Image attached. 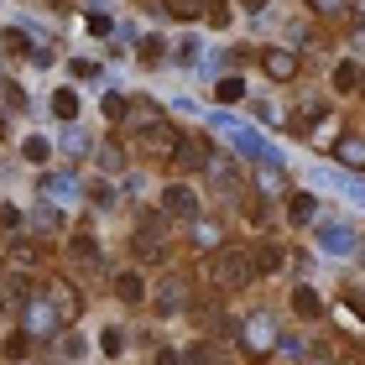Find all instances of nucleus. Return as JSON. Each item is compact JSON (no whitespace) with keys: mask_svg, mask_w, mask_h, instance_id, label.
I'll return each mask as SVG.
<instances>
[{"mask_svg":"<svg viewBox=\"0 0 365 365\" xmlns=\"http://www.w3.org/2000/svg\"><path fill=\"white\" fill-rule=\"evenodd\" d=\"M125 120L136 125V130H141V125H152V120H157V105H152V99H136V105H130V115H125Z\"/></svg>","mask_w":365,"mask_h":365,"instance_id":"24","label":"nucleus"},{"mask_svg":"<svg viewBox=\"0 0 365 365\" xmlns=\"http://www.w3.org/2000/svg\"><path fill=\"white\" fill-rule=\"evenodd\" d=\"M157 365H182V360H178L173 350H162V355H157Z\"/></svg>","mask_w":365,"mask_h":365,"instance_id":"43","label":"nucleus"},{"mask_svg":"<svg viewBox=\"0 0 365 365\" xmlns=\"http://www.w3.org/2000/svg\"><path fill=\"white\" fill-rule=\"evenodd\" d=\"M188 360H193V365H214V360H209V344H198V350H193Z\"/></svg>","mask_w":365,"mask_h":365,"instance_id":"42","label":"nucleus"},{"mask_svg":"<svg viewBox=\"0 0 365 365\" xmlns=\"http://www.w3.org/2000/svg\"><path fill=\"white\" fill-rule=\"evenodd\" d=\"M168 230H162L157 220H141V230L130 235V251H136V261H146V267H157V261H168Z\"/></svg>","mask_w":365,"mask_h":365,"instance_id":"3","label":"nucleus"},{"mask_svg":"<svg viewBox=\"0 0 365 365\" xmlns=\"http://www.w3.org/2000/svg\"><path fill=\"white\" fill-rule=\"evenodd\" d=\"M292 313H297V319H319V313H324V297L313 292V287H292Z\"/></svg>","mask_w":365,"mask_h":365,"instance_id":"13","label":"nucleus"},{"mask_svg":"<svg viewBox=\"0 0 365 365\" xmlns=\"http://www.w3.org/2000/svg\"><path fill=\"white\" fill-rule=\"evenodd\" d=\"M99 350L105 355H125V329H105V334H99Z\"/></svg>","mask_w":365,"mask_h":365,"instance_id":"27","label":"nucleus"},{"mask_svg":"<svg viewBox=\"0 0 365 365\" xmlns=\"http://www.w3.org/2000/svg\"><path fill=\"white\" fill-rule=\"evenodd\" d=\"M204 16H209L214 26H225V21H230V6H225V0H209V11H204Z\"/></svg>","mask_w":365,"mask_h":365,"instance_id":"36","label":"nucleus"},{"mask_svg":"<svg viewBox=\"0 0 365 365\" xmlns=\"http://www.w3.org/2000/svg\"><path fill=\"white\" fill-rule=\"evenodd\" d=\"M214 125L225 130V141L235 146L240 157H251V162H277V152H272V141H267V136H256L251 125H235V120H225V115H214Z\"/></svg>","mask_w":365,"mask_h":365,"instance_id":"2","label":"nucleus"},{"mask_svg":"<svg viewBox=\"0 0 365 365\" xmlns=\"http://www.w3.org/2000/svg\"><path fill=\"white\" fill-rule=\"evenodd\" d=\"M204 173H209L214 182H220L225 193H240V188H245V182H240V173H235V162H230V152H214Z\"/></svg>","mask_w":365,"mask_h":365,"instance_id":"10","label":"nucleus"},{"mask_svg":"<svg viewBox=\"0 0 365 365\" xmlns=\"http://www.w3.org/2000/svg\"><path fill=\"white\" fill-rule=\"evenodd\" d=\"M58 308H53V287H47V303L42 297H31L26 303V334H58Z\"/></svg>","mask_w":365,"mask_h":365,"instance_id":"7","label":"nucleus"},{"mask_svg":"<svg viewBox=\"0 0 365 365\" xmlns=\"http://www.w3.org/2000/svg\"><path fill=\"white\" fill-rule=\"evenodd\" d=\"M240 344H245V350H251V355L261 360V355H272L277 344H282V334H277V324L267 319V313H251V319L240 324Z\"/></svg>","mask_w":365,"mask_h":365,"instance_id":"4","label":"nucleus"},{"mask_svg":"<svg viewBox=\"0 0 365 365\" xmlns=\"http://www.w3.org/2000/svg\"><path fill=\"white\" fill-rule=\"evenodd\" d=\"M308 11H319V16H339V11H344V0H308Z\"/></svg>","mask_w":365,"mask_h":365,"instance_id":"38","label":"nucleus"},{"mask_svg":"<svg viewBox=\"0 0 365 365\" xmlns=\"http://www.w3.org/2000/svg\"><path fill=\"white\" fill-rule=\"evenodd\" d=\"M198 11H209V0H173V16H182V21L198 16Z\"/></svg>","mask_w":365,"mask_h":365,"instance_id":"32","label":"nucleus"},{"mask_svg":"<svg viewBox=\"0 0 365 365\" xmlns=\"http://www.w3.org/2000/svg\"><path fill=\"white\" fill-rule=\"evenodd\" d=\"M6 297L26 308V303H31V282H26V277H11V282H6Z\"/></svg>","mask_w":365,"mask_h":365,"instance_id":"28","label":"nucleus"},{"mask_svg":"<svg viewBox=\"0 0 365 365\" xmlns=\"http://www.w3.org/2000/svg\"><path fill=\"white\" fill-rule=\"evenodd\" d=\"M37 193H42V198H53V204H63V198H73V178H68V173H47Z\"/></svg>","mask_w":365,"mask_h":365,"instance_id":"14","label":"nucleus"},{"mask_svg":"<svg viewBox=\"0 0 365 365\" xmlns=\"http://www.w3.org/2000/svg\"><path fill=\"white\" fill-rule=\"evenodd\" d=\"M193 240L204 245V251H220V225H204V220H193Z\"/></svg>","mask_w":365,"mask_h":365,"instance_id":"25","label":"nucleus"},{"mask_svg":"<svg viewBox=\"0 0 365 365\" xmlns=\"http://www.w3.org/2000/svg\"><path fill=\"white\" fill-rule=\"evenodd\" d=\"M53 115H58V120H73V115H78V94L73 89H58L53 94Z\"/></svg>","mask_w":365,"mask_h":365,"instance_id":"20","label":"nucleus"},{"mask_svg":"<svg viewBox=\"0 0 365 365\" xmlns=\"http://www.w3.org/2000/svg\"><path fill=\"white\" fill-rule=\"evenodd\" d=\"M47 152H53V146H47L42 136H26V146H21V157H26V162H47Z\"/></svg>","mask_w":365,"mask_h":365,"instance_id":"30","label":"nucleus"},{"mask_svg":"<svg viewBox=\"0 0 365 365\" xmlns=\"http://www.w3.org/2000/svg\"><path fill=\"white\" fill-rule=\"evenodd\" d=\"M115 297H120V303H141V297H146V282H141L136 272H120V277H115Z\"/></svg>","mask_w":365,"mask_h":365,"instance_id":"15","label":"nucleus"},{"mask_svg":"<svg viewBox=\"0 0 365 365\" xmlns=\"http://www.w3.org/2000/svg\"><path fill=\"white\" fill-rule=\"evenodd\" d=\"M319 245L329 256H350L355 251V230L344 225V220H329V225H319Z\"/></svg>","mask_w":365,"mask_h":365,"instance_id":"8","label":"nucleus"},{"mask_svg":"<svg viewBox=\"0 0 365 365\" xmlns=\"http://www.w3.org/2000/svg\"><path fill=\"white\" fill-rule=\"evenodd\" d=\"M251 261H256V272L267 277V272H277V267H282V251H277V245H261V251H251Z\"/></svg>","mask_w":365,"mask_h":365,"instance_id":"22","label":"nucleus"},{"mask_svg":"<svg viewBox=\"0 0 365 365\" xmlns=\"http://www.w3.org/2000/svg\"><path fill=\"white\" fill-rule=\"evenodd\" d=\"M89 193H94V204H99V209H110V204H115V188H110V182H94Z\"/></svg>","mask_w":365,"mask_h":365,"instance_id":"37","label":"nucleus"},{"mask_svg":"<svg viewBox=\"0 0 365 365\" xmlns=\"http://www.w3.org/2000/svg\"><path fill=\"white\" fill-rule=\"evenodd\" d=\"M214 99H220V105H240V99H245V78L225 73L220 84H214Z\"/></svg>","mask_w":365,"mask_h":365,"instance_id":"17","label":"nucleus"},{"mask_svg":"<svg viewBox=\"0 0 365 365\" xmlns=\"http://www.w3.org/2000/svg\"><path fill=\"white\" fill-rule=\"evenodd\" d=\"M287 214H292V225H308L313 214H319V198H313V193H292V204H287Z\"/></svg>","mask_w":365,"mask_h":365,"instance_id":"18","label":"nucleus"},{"mask_svg":"<svg viewBox=\"0 0 365 365\" xmlns=\"http://www.w3.org/2000/svg\"><path fill=\"white\" fill-rule=\"evenodd\" d=\"M162 214H168V220H198V193L188 182H168V188H162Z\"/></svg>","mask_w":365,"mask_h":365,"instance_id":"5","label":"nucleus"},{"mask_svg":"<svg viewBox=\"0 0 365 365\" xmlns=\"http://www.w3.org/2000/svg\"><path fill=\"white\" fill-rule=\"evenodd\" d=\"M89 31H94V37H110V16L94 11V16H89Z\"/></svg>","mask_w":365,"mask_h":365,"instance_id":"39","label":"nucleus"},{"mask_svg":"<svg viewBox=\"0 0 365 365\" xmlns=\"http://www.w3.org/2000/svg\"><path fill=\"white\" fill-rule=\"evenodd\" d=\"M360 84H365V73H360Z\"/></svg>","mask_w":365,"mask_h":365,"instance_id":"45","label":"nucleus"},{"mask_svg":"<svg viewBox=\"0 0 365 365\" xmlns=\"http://www.w3.org/2000/svg\"><path fill=\"white\" fill-rule=\"evenodd\" d=\"M360 84V63H339V68H334V89L344 94V89H355Z\"/></svg>","mask_w":365,"mask_h":365,"instance_id":"26","label":"nucleus"},{"mask_svg":"<svg viewBox=\"0 0 365 365\" xmlns=\"http://www.w3.org/2000/svg\"><path fill=\"white\" fill-rule=\"evenodd\" d=\"M105 115H110V120H125V115H130V105H125L120 94H105Z\"/></svg>","mask_w":365,"mask_h":365,"instance_id":"34","label":"nucleus"},{"mask_svg":"<svg viewBox=\"0 0 365 365\" xmlns=\"http://www.w3.org/2000/svg\"><path fill=\"white\" fill-rule=\"evenodd\" d=\"M178 136H182V130H173L168 120H152V125L136 130V146H141V152H152V157H168L178 146Z\"/></svg>","mask_w":365,"mask_h":365,"instance_id":"6","label":"nucleus"},{"mask_svg":"<svg viewBox=\"0 0 365 365\" xmlns=\"http://www.w3.org/2000/svg\"><path fill=\"white\" fill-rule=\"evenodd\" d=\"M157 303L162 308H182V303H188V287H182V277H168V282H162V292H157Z\"/></svg>","mask_w":365,"mask_h":365,"instance_id":"16","label":"nucleus"},{"mask_svg":"<svg viewBox=\"0 0 365 365\" xmlns=\"http://www.w3.org/2000/svg\"><path fill=\"white\" fill-rule=\"evenodd\" d=\"M251 277H256L251 251H230V245H220V251H214V287L235 292V287H245Z\"/></svg>","mask_w":365,"mask_h":365,"instance_id":"1","label":"nucleus"},{"mask_svg":"<svg viewBox=\"0 0 365 365\" xmlns=\"http://www.w3.org/2000/svg\"><path fill=\"white\" fill-rule=\"evenodd\" d=\"M162 58H168V42H162V37H146V42H141V63H162Z\"/></svg>","mask_w":365,"mask_h":365,"instance_id":"29","label":"nucleus"},{"mask_svg":"<svg viewBox=\"0 0 365 365\" xmlns=\"http://www.w3.org/2000/svg\"><path fill=\"white\" fill-rule=\"evenodd\" d=\"M240 6H245V11H261V6H267V0H240Z\"/></svg>","mask_w":365,"mask_h":365,"instance_id":"44","label":"nucleus"},{"mask_svg":"<svg viewBox=\"0 0 365 365\" xmlns=\"http://www.w3.org/2000/svg\"><path fill=\"white\" fill-rule=\"evenodd\" d=\"M31 220H37L42 230H63V214H58V204H53V198H42V204H37V214H31Z\"/></svg>","mask_w":365,"mask_h":365,"instance_id":"21","label":"nucleus"},{"mask_svg":"<svg viewBox=\"0 0 365 365\" xmlns=\"http://www.w3.org/2000/svg\"><path fill=\"white\" fill-rule=\"evenodd\" d=\"M26 339H31V334H16V339L6 344V355H11V360H26Z\"/></svg>","mask_w":365,"mask_h":365,"instance_id":"40","label":"nucleus"},{"mask_svg":"<svg viewBox=\"0 0 365 365\" xmlns=\"http://www.w3.org/2000/svg\"><path fill=\"white\" fill-rule=\"evenodd\" d=\"M63 152H68V157H89V152H94L89 136H84V130H78L73 120H68V130H63Z\"/></svg>","mask_w":365,"mask_h":365,"instance_id":"19","label":"nucleus"},{"mask_svg":"<svg viewBox=\"0 0 365 365\" xmlns=\"http://www.w3.org/2000/svg\"><path fill=\"white\" fill-rule=\"evenodd\" d=\"M68 73L84 84V78H99V63H89V58H78V63H68Z\"/></svg>","mask_w":365,"mask_h":365,"instance_id":"33","label":"nucleus"},{"mask_svg":"<svg viewBox=\"0 0 365 365\" xmlns=\"http://www.w3.org/2000/svg\"><path fill=\"white\" fill-rule=\"evenodd\" d=\"M16 225H21V214H16V209L6 204V209H0V230H16Z\"/></svg>","mask_w":365,"mask_h":365,"instance_id":"41","label":"nucleus"},{"mask_svg":"<svg viewBox=\"0 0 365 365\" xmlns=\"http://www.w3.org/2000/svg\"><path fill=\"white\" fill-rule=\"evenodd\" d=\"M11 261L16 267H37V240H11Z\"/></svg>","mask_w":365,"mask_h":365,"instance_id":"23","label":"nucleus"},{"mask_svg":"<svg viewBox=\"0 0 365 365\" xmlns=\"http://www.w3.org/2000/svg\"><path fill=\"white\" fill-rule=\"evenodd\" d=\"M99 168H105V173H120V168H125L120 146H99Z\"/></svg>","mask_w":365,"mask_h":365,"instance_id":"31","label":"nucleus"},{"mask_svg":"<svg viewBox=\"0 0 365 365\" xmlns=\"http://www.w3.org/2000/svg\"><path fill=\"white\" fill-rule=\"evenodd\" d=\"M73 256H78V261H94V235L78 230V235H73Z\"/></svg>","mask_w":365,"mask_h":365,"instance_id":"35","label":"nucleus"},{"mask_svg":"<svg viewBox=\"0 0 365 365\" xmlns=\"http://www.w3.org/2000/svg\"><path fill=\"white\" fill-rule=\"evenodd\" d=\"M334 162H344V168H365V141L360 136H339L334 141Z\"/></svg>","mask_w":365,"mask_h":365,"instance_id":"12","label":"nucleus"},{"mask_svg":"<svg viewBox=\"0 0 365 365\" xmlns=\"http://www.w3.org/2000/svg\"><path fill=\"white\" fill-rule=\"evenodd\" d=\"M261 68H267L277 84H287V78H297V53H287V47H267V53H261Z\"/></svg>","mask_w":365,"mask_h":365,"instance_id":"9","label":"nucleus"},{"mask_svg":"<svg viewBox=\"0 0 365 365\" xmlns=\"http://www.w3.org/2000/svg\"><path fill=\"white\" fill-rule=\"evenodd\" d=\"M173 157H178V168H209V146L198 141V136H178Z\"/></svg>","mask_w":365,"mask_h":365,"instance_id":"11","label":"nucleus"}]
</instances>
